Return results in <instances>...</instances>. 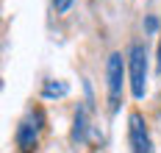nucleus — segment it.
Wrapping results in <instances>:
<instances>
[{
  "mask_svg": "<svg viewBox=\"0 0 161 153\" xmlns=\"http://www.w3.org/2000/svg\"><path fill=\"white\" fill-rule=\"evenodd\" d=\"M128 75H130V92L136 100H142L147 92V50L133 42L128 53Z\"/></svg>",
  "mask_w": 161,
  "mask_h": 153,
  "instance_id": "1",
  "label": "nucleus"
},
{
  "mask_svg": "<svg viewBox=\"0 0 161 153\" xmlns=\"http://www.w3.org/2000/svg\"><path fill=\"white\" fill-rule=\"evenodd\" d=\"M106 78H108V98L111 109H119V95H122V78H125V64H122V53H111L106 61Z\"/></svg>",
  "mask_w": 161,
  "mask_h": 153,
  "instance_id": "2",
  "label": "nucleus"
},
{
  "mask_svg": "<svg viewBox=\"0 0 161 153\" xmlns=\"http://www.w3.org/2000/svg\"><path fill=\"white\" fill-rule=\"evenodd\" d=\"M128 139H130L133 153H153L150 131H147V122L139 111H130V117H128Z\"/></svg>",
  "mask_w": 161,
  "mask_h": 153,
  "instance_id": "3",
  "label": "nucleus"
},
{
  "mask_svg": "<svg viewBox=\"0 0 161 153\" xmlns=\"http://www.w3.org/2000/svg\"><path fill=\"white\" fill-rule=\"evenodd\" d=\"M42 111H31L28 117L19 122V128H17V145L22 148L25 153H31L36 148V142H39V131H42Z\"/></svg>",
  "mask_w": 161,
  "mask_h": 153,
  "instance_id": "4",
  "label": "nucleus"
},
{
  "mask_svg": "<svg viewBox=\"0 0 161 153\" xmlns=\"http://www.w3.org/2000/svg\"><path fill=\"white\" fill-rule=\"evenodd\" d=\"M86 131H89V114H86V106H78L75 111V120H72V142L78 145L86 139Z\"/></svg>",
  "mask_w": 161,
  "mask_h": 153,
  "instance_id": "5",
  "label": "nucleus"
},
{
  "mask_svg": "<svg viewBox=\"0 0 161 153\" xmlns=\"http://www.w3.org/2000/svg\"><path fill=\"white\" fill-rule=\"evenodd\" d=\"M67 92H69V86H67L64 81H45V86H42V98H47V100L64 98Z\"/></svg>",
  "mask_w": 161,
  "mask_h": 153,
  "instance_id": "6",
  "label": "nucleus"
},
{
  "mask_svg": "<svg viewBox=\"0 0 161 153\" xmlns=\"http://www.w3.org/2000/svg\"><path fill=\"white\" fill-rule=\"evenodd\" d=\"M69 6H72V0H53V8L56 11H67Z\"/></svg>",
  "mask_w": 161,
  "mask_h": 153,
  "instance_id": "7",
  "label": "nucleus"
},
{
  "mask_svg": "<svg viewBox=\"0 0 161 153\" xmlns=\"http://www.w3.org/2000/svg\"><path fill=\"white\" fill-rule=\"evenodd\" d=\"M156 25H158V20H156V17H147V31H156Z\"/></svg>",
  "mask_w": 161,
  "mask_h": 153,
  "instance_id": "8",
  "label": "nucleus"
},
{
  "mask_svg": "<svg viewBox=\"0 0 161 153\" xmlns=\"http://www.w3.org/2000/svg\"><path fill=\"white\" fill-rule=\"evenodd\" d=\"M158 70H161V42H158Z\"/></svg>",
  "mask_w": 161,
  "mask_h": 153,
  "instance_id": "9",
  "label": "nucleus"
}]
</instances>
